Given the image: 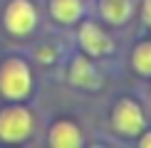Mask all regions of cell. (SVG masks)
<instances>
[{
	"instance_id": "cell-1",
	"label": "cell",
	"mask_w": 151,
	"mask_h": 148,
	"mask_svg": "<svg viewBox=\"0 0 151 148\" xmlns=\"http://www.w3.org/2000/svg\"><path fill=\"white\" fill-rule=\"evenodd\" d=\"M30 86H32V77H30L27 64L20 59H8L0 69V91L10 99H22L27 96Z\"/></svg>"
},
{
	"instance_id": "cell-2",
	"label": "cell",
	"mask_w": 151,
	"mask_h": 148,
	"mask_svg": "<svg viewBox=\"0 0 151 148\" xmlns=\"http://www.w3.org/2000/svg\"><path fill=\"white\" fill-rule=\"evenodd\" d=\"M32 131V116L22 106H10L0 114V138L5 141H22Z\"/></svg>"
},
{
	"instance_id": "cell-3",
	"label": "cell",
	"mask_w": 151,
	"mask_h": 148,
	"mask_svg": "<svg viewBox=\"0 0 151 148\" xmlns=\"http://www.w3.org/2000/svg\"><path fill=\"white\" fill-rule=\"evenodd\" d=\"M35 22H37V15L30 0H12L5 10V27L12 35H27L35 27Z\"/></svg>"
},
{
	"instance_id": "cell-4",
	"label": "cell",
	"mask_w": 151,
	"mask_h": 148,
	"mask_svg": "<svg viewBox=\"0 0 151 148\" xmlns=\"http://www.w3.org/2000/svg\"><path fill=\"white\" fill-rule=\"evenodd\" d=\"M111 121H114L116 131L129 133V136L131 133H139L141 128H144V114H141V109L136 106L134 101H129V99H124V101L116 104Z\"/></svg>"
},
{
	"instance_id": "cell-5",
	"label": "cell",
	"mask_w": 151,
	"mask_h": 148,
	"mask_svg": "<svg viewBox=\"0 0 151 148\" xmlns=\"http://www.w3.org/2000/svg\"><path fill=\"white\" fill-rule=\"evenodd\" d=\"M79 45L87 54H104L111 52V40L106 37L94 22H84V27L79 30Z\"/></svg>"
},
{
	"instance_id": "cell-6",
	"label": "cell",
	"mask_w": 151,
	"mask_h": 148,
	"mask_svg": "<svg viewBox=\"0 0 151 148\" xmlns=\"http://www.w3.org/2000/svg\"><path fill=\"white\" fill-rule=\"evenodd\" d=\"M50 143L57 146V148H74V146L82 143V136H79V131H77L74 123L60 121V123H55V128H52Z\"/></svg>"
},
{
	"instance_id": "cell-7",
	"label": "cell",
	"mask_w": 151,
	"mask_h": 148,
	"mask_svg": "<svg viewBox=\"0 0 151 148\" xmlns=\"http://www.w3.org/2000/svg\"><path fill=\"white\" fill-rule=\"evenodd\" d=\"M70 79H72L77 86H84V89H94V86L99 84V77H97V72H94V67H92L87 59H82V57L72 62Z\"/></svg>"
},
{
	"instance_id": "cell-8",
	"label": "cell",
	"mask_w": 151,
	"mask_h": 148,
	"mask_svg": "<svg viewBox=\"0 0 151 148\" xmlns=\"http://www.w3.org/2000/svg\"><path fill=\"white\" fill-rule=\"evenodd\" d=\"M50 8L60 22H74L82 12V0H52Z\"/></svg>"
},
{
	"instance_id": "cell-9",
	"label": "cell",
	"mask_w": 151,
	"mask_h": 148,
	"mask_svg": "<svg viewBox=\"0 0 151 148\" xmlns=\"http://www.w3.org/2000/svg\"><path fill=\"white\" fill-rule=\"evenodd\" d=\"M99 8H102V15L109 22H124L129 17L131 3L129 0H99Z\"/></svg>"
},
{
	"instance_id": "cell-10",
	"label": "cell",
	"mask_w": 151,
	"mask_h": 148,
	"mask_svg": "<svg viewBox=\"0 0 151 148\" xmlns=\"http://www.w3.org/2000/svg\"><path fill=\"white\" fill-rule=\"evenodd\" d=\"M134 67L141 74H151V42H141L134 49Z\"/></svg>"
},
{
	"instance_id": "cell-11",
	"label": "cell",
	"mask_w": 151,
	"mask_h": 148,
	"mask_svg": "<svg viewBox=\"0 0 151 148\" xmlns=\"http://www.w3.org/2000/svg\"><path fill=\"white\" fill-rule=\"evenodd\" d=\"M144 20L151 25V0H144Z\"/></svg>"
},
{
	"instance_id": "cell-12",
	"label": "cell",
	"mask_w": 151,
	"mask_h": 148,
	"mask_svg": "<svg viewBox=\"0 0 151 148\" xmlns=\"http://www.w3.org/2000/svg\"><path fill=\"white\" fill-rule=\"evenodd\" d=\"M141 148H151V133H146L141 138Z\"/></svg>"
}]
</instances>
